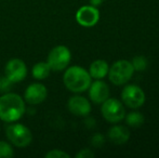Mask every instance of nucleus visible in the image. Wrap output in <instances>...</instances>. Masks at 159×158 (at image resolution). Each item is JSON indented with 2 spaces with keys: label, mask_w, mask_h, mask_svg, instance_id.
I'll return each instance as SVG.
<instances>
[{
  "label": "nucleus",
  "mask_w": 159,
  "mask_h": 158,
  "mask_svg": "<svg viewBox=\"0 0 159 158\" xmlns=\"http://www.w3.org/2000/svg\"><path fill=\"white\" fill-rule=\"evenodd\" d=\"M134 68L132 66V63L126 60H119L115 62L111 68L108 70L109 80L116 86H120L131 79L133 76Z\"/></svg>",
  "instance_id": "7ed1b4c3"
},
{
  "label": "nucleus",
  "mask_w": 159,
  "mask_h": 158,
  "mask_svg": "<svg viewBox=\"0 0 159 158\" xmlns=\"http://www.w3.org/2000/svg\"><path fill=\"white\" fill-rule=\"evenodd\" d=\"M127 124L131 127H140L144 122V116L140 112H132L127 115Z\"/></svg>",
  "instance_id": "dca6fc26"
},
{
  "label": "nucleus",
  "mask_w": 159,
  "mask_h": 158,
  "mask_svg": "<svg viewBox=\"0 0 159 158\" xmlns=\"http://www.w3.org/2000/svg\"><path fill=\"white\" fill-rule=\"evenodd\" d=\"M6 134L9 141L17 147H25L30 145L33 140L30 130L22 124H13L8 126Z\"/></svg>",
  "instance_id": "20e7f679"
},
{
  "label": "nucleus",
  "mask_w": 159,
  "mask_h": 158,
  "mask_svg": "<svg viewBox=\"0 0 159 158\" xmlns=\"http://www.w3.org/2000/svg\"><path fill=\"white\" fill-rule=\"evenodd\" d=\"M132 66H133L134 70H138V72H143L144 70H146L147 65H148V62H147L146 57L144 56H135L132 60Z\"/></svg>",
  "instance_id": "f3484780"
},
{
  "label": "nucleus",
  "mask_w": 159,
  "mask_h": 158,
  "mask_svg": "<svg viewBox=\"0 0 159 158\" xmlns=\"http://www.w3.org/2000/svg\"><path fill=\"white\" fill-rule=\"evenodd\" d=\"M124 103L130 108H139L145 102V93L139 86L129 84L124 88L121 92Z\"/></svg>",
  "instance_id": "0eeeda50"
},
{
  "label": "nucleus",
  "mask_w": 159,
  "mask_h": 158,
  "mask_svg": "<svg viewBox=\"0 0 159 158\" xmlns=\"http://www.w3.org/2000/svg\"><path fill=\"white\" fill-rule=\"evenodd\" d=\"M48 91L44 84H32L27 87L24 93V99L28 104L36 105L40 104L47 99Z\"/></svg>",
  "instance_id": "9d476101"
},
{
  "label": "nucleus",
  "mask_w": 159,
  "mask_h": 158,
  "mask_svg": "<svg viewBox=\"0 0 159 158\" xmlns=\"http://www.w3.org/2000/svg\"><path fill=\"white\" fill-rule=\"evenodd\" d=\"M102 115L107 121L111 124L121 121L126 116V111L121 103L116 99H107L103 102L102 105Z\"/></svg>",
  "instance_id": "423d86ee"
},
{
  "label": "nucleus",
  "mask_w": 159,
  "mask_h": 158,
  "mask_svg": "<svg viewBox=\"0 0 159 158\" xmlns=\"http://www.w3.org/2000/svg\"><path fill=\"white\" fill-rule=\"evenodd\" d=\"M108 138L115 144H125L130 138V132L125 126H114L109 129Z\"/></svg>",
  "instance_id": "ddd939ff"
},
{
  "label": "nucleus",
  "mask_w": 159,
  "mask_h": 158,
  "mask_svg": "<svg viewBox=\"0 0 159 158\" xmlns=\"http://www.w3.org/2000/svg\"><path fill=\"white\" fill-rule=\"evenodd\" d=\"M70 59L71 54L69 49L65 46H57L50 51L47 63L49 64L51 70L60 72L68 66Z\"/></svg>",
  "instance_id": "39448f33"
},
{
  "label": "nucleus",
  "mask_w": 159,
  "mask_h": 158,
  "mask_svg": "<svg viewBox=\"0 0 159 158\" xmlns=\"http://www.w3.org/2000/svg\"><path fill=\"white\" fill-rule=\"evenodd\" d=\"M91 143H92L94 146H96V147H98V146L104 144V137H103L102 134H95L94 137L92 138Z\"/></svg>",
  "instance_id": "412c9836"
},
{
  "label": "nucleus",
  "mask_w": 159,
  "mask_h": 158,
  "mask_svg": "<svg viewBox=\"0 0 159 158\" xmlns=\"http://www.w3.org/2000/svg\"><path fill=\"white\" fill-rule=\"evenodd\" d=\"M0 90H1V78H0Z\"/></svg>",
  "instance_id": "5701e85b"
},
{
  "label": "nucleus",
  "mask_w": 159,
  "mask_h": 158,
  "mask_svg": "<svg viewBox=\"0 0 159 158\" xmlns=\"http://www.w3.org/2000/svg\"><path fill=\"white\" fill-rule=\"evenodd\" d=\"M68 110L71 114L76 116H87L91 112V104L86 97H80V95H75L71 97L68 100Z\"/></svg>",
  "instance_id": "9b49d317"
},
{
  "label": "nucleus",
  "mask_w": 159,
  "mask_h": 158,
  "mask_svg": "<svg viewBox=\"0 0 159 158\" xmlns=\"http://www.w3.org/2000/svg\"><path fill=\"white\" fill-rule=\"evenodd\" d=\"M76 20L81 26L92 27L100 20V12L93 6H84L76 13Z\"/></svg>",
  "instance_id": "1a4fd4ad"
},
{
  "label": "nucleus",
  "mask_w": 159,
  "mask_h": 158,
  "mask_svg": "<svg viewBox=\"0 0 159 158\" xmlns=\"http://www.w3.org/2000/svg\"><path fill=\"white\" fill-rule=\"evenodd\" d=\"M51 68L47 62H39L33 67V77L35 79L42 80L46 79L50 75Z\"/></svg>",
  "instance_id": "2eb2a0df"
},
{
  "label": "nucleus",
  "mask_w": 159,
  "mask_h": 158,
  "mask_svg": "<svg viewBox=\"0 0 159 158\" xmlns=\"http://www.w3.org/2000/svg\"><path fill=\"white\" fill-rule=\"evenodd\" d=\"M108 64L104 60H96L90 65L89 74L94 79H102L108 74Z\"/></svg>",
  "instance_id": "4468645a"
},
{
  "label": "nucleus",
  "mask_w": 159,
  "mask_h": 158,
  "mask_svg": "<svg viewBox=\"0 0 159 158\" xmlns=\"http://www.w3.org/2000/svg\"><path fill=\"white\" fill-rule=\"evenodd\" d=\"M25 113V102L15 93H6L0 97V119L14 122L21 119Z\"/></svg>",
  "instance_id": "f257e3e1"
},
{
  "label": "nucleus",
  "mask_w": 159,
  "mask_h": 158,
  "mask_svg": "<svg viewBox=\"0 0 159 158\" xmlns=\"http://www.w3.org/2000/svg\"><path fill=\"white\" fill-rule=\"evenodd\" d=\"M6 78L12 84L21 82L25 79L27 75V67L26 64L20 59H12L7 63L6 68Z\"/></svg>",
  "instance_id": "6e6552de"
},
{
  "label": "nucleus",
  "mask_w": 159,
  "mask_h": 158,
  "mask_svg": "<svg viewBox=\"0 0 159 158\" xmlns=\"http://www.w3.org/2000/svg\"><path fill=\"white\" fill-rule=\"evenodd\" d=\"M102 2H103V0H90L91 6H93V7L100 6V4H102Z\"/></svg>",
  "instance_id": "4be33fe9"
},
{
  "label": "nucleus",
  "mask_w": 159,
  "mask_h": 158,
  "mask_svg": "<svg viewBox=\"0 0 159 158\" xmlns=\"http://www.w3.org/2000/svg\"><path fill=\"white\" fill-rule=\"evenodd\" d=\"M13 156H14V152H13L12 146L7 142L0 141V158H8Z\"/></svg>",
  "instance_id": "a211bd4d"
},
{
  "label": "nucleus",
  "mask_w": 159,
  "mask_h": 158,
  "mask_svg": "<svg viewBox=\"0 0 159 158\" xmlns=\"http://www.w3.org/2000/svg\"><path fill=\"white\" fill-rule=\"evenodd\" d=\"M64 84L69 91L80 93L89 89L91 84V76L89 72L80 66H71L65 72Z\"/></svg>",
  "instance_id": "f03ea898"
},
{
  "label": "nucleus",
  "mask_w": 159,
  "mask_h": 158,
  "mask_svg": "<svg viewBox=\"0 0 159 158\" xmlns=\"http://www.w3.org/2000/svg\"><path fill=\"white\" fill-rule=\"evenodd\" d=\"M89 97L96 104L103 103L109 97L108 86L102 80H95L89 87Z\"/></svg>",
  "instance_id": "f8f14e48"
},
{
  "label": "nucleus",
  "mask_w": 159,
  "mask_h": 158,
  "mask_svg": "<svg viewBox=\"0 0 159 158\" xmlns=\"http://www.w3.org/2000/svg\"><path fill=\"white\" fill-rule=\"evenodd\" d=\"M46 157L47 158H69L70 156L67 153H65L61 150H52L47 153Z\"/></svg>",
  "instance_id": "6ab92c4d"
},
{
  "label": "nucleus",
  "mask_w": 159,
  "mask_h": 158,
  "mask_svg": "<svg viewBox=\"0 0 159 158\" xmlns=\"http://www.w3.org/2000/svg\"><path fill=\"white\" fill-rule=\"evenodd\" d=\"M77 158H92L94 157V153L91 150H88V148H84V150H81L77 155H76Z\"/></svg>",
  "instance_id": "aec40b11"
}]
</instances>
